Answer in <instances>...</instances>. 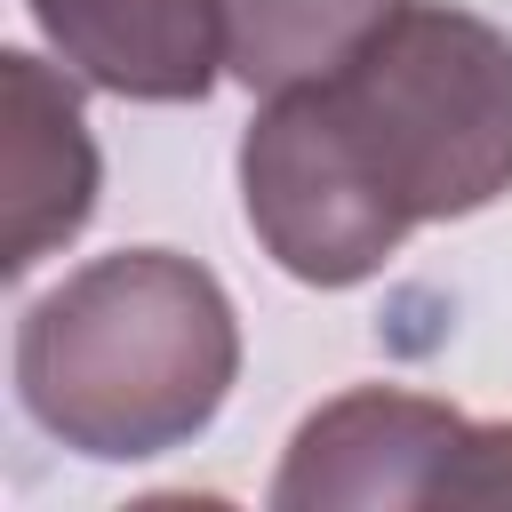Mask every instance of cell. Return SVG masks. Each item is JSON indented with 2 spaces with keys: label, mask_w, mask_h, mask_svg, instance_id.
I'll use <instances>...</instances> for the list:
<instances>
[{
  "label": "cell",
  "mask_w": 512,
  "mask_h": 512,
  "mask_svg": "<svg viewBox=\"0 0 512 512\" xmlns=\"http://www.w3.org/2000/svg\"><path fill=\"white\" fill-rule=\"evenodd\" d=\"M0 104H8V128H0V208H8L0 272L24 280L40 256L80 240V224L96 216L104 160H96V136L80 120V88L56 64H40L32 48L0 56Z\"/></svg>",
  "instance_id": "obj_5"
},
{
  "label": "cell",
  "mask_w": 512,
  "mask_h": 512,
  "mask_svg": "<svg viewBox=\"0 0 512 512\" xmlns=\"http://www.w3.org/2000/svg\"><path fill=\"white\" fill-rule=\"evenodd\" d=\"M240 208H248L256 248L304 288H360L408 240V224L368 192V176L336 144L312 88L264 96V112L248 120V136H240Z\"/></svg>",
  "instance_id": "obj_3"
},
{
  "label": "cell",
  "mask_w": 512,
  "mask_h": 512,
  "mask_svg": "<svg viewBox=\"0 0 512 512\" xmlns=\"http://www.w3.org/2000/svg\"><path fill=\"white\" fill-rule=\"evenodd\" d=\"M480 424L408 384H352L320 400L280 472L272 512H408V504H472Z\"/></svg>",
  "instance_id": "obj_4"
},
{
  "label": "cell",
  "mask_w": 512,
  "mask_h": 512,
  "mask_svg": "<svg viewBox=\"0 0 512 512\" xmlns=\"http://www.w3.org/2000/svg\"><path fill=\"white\" fill-rule=\"evenodd\" d=\"M408 0H224V64L256 96L344 72Z\"/></svg>",
  "instance_id": "obj_7"
},
{
  "label": "cell",
  "mask_w": 512,
  "mask_h": 512,
  "mask_svg": "<svg viewBox=\"0 0 512 512\" xmlns=\"http://www.w3.org/2000/svg\"><path fill=\"white\" fill-rule=\"evenodd\" d=\"M72 80L120 104H208L224 64V0H32Z\"/></svg>",
  "instance_id": "obj_6"
},
{
  "label": "cell",
  "mask_w": 512,
  "mask_h": 512,
  "mask_svg": "<svg viewBox=\"0 0 512 512\" xmlns=\"http://www.w3.org/2000/svg\"><path fill=\"white\" fill-rule=\"evenodd\" d=\"M240 384V312L176 248H112L16 320L24 416L88 464H144L200 440Z\"/></svg>",
  "instance_id": "obj_1"
},
{
  "label": "cell",
  "mask_w": 512,
  "mask_h": 512,
  "mask_svg": "<svg viewBox=\"0 0 512 512\" xmlns=\"http://www.w3.org/2000/svg\"><path fill=\"white\" fill-rule=\"evenodd\" d=\"M312 96L408 232L512 192V32L472 8L408 0L344 72L312 80Z\"/></svg>",
  "instance_id": "obj_2"
}]
</instances>
